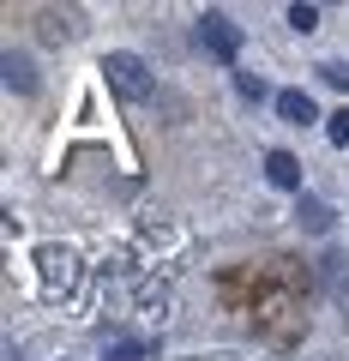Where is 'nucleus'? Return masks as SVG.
<instances>
[{"label":"nucleus","mask_w":349,"mask_h":361,"mask_svg":"<svg viewBox=\"0 0 349 361\" xmlns=\"http://www.w3.org/2000/svg\"><path fill=\"white\" fill-rule=\"evenodd\" d=\"M42 37H49V42H66V37H78L73 13H42Z\"/></svg>","instance_id":"obj_8"},{"label":"nucleus","mask_w":349,"mask_h":361,"mask_svg":"<svg viewBox=\"0 0 349 361\" xmlns=\"http://www.w3.org/2000/svg\"><path fill=\"white\" fill-rule=\"evenodd\" d=\"M265 180H271L277 193H295L301 199V157L295 151H271V157H265Z\"/></svg>","instance_id":"obj_4"},{"label":"nucleus","mask_w":349,"mask_h":361,"mask_svg":"<svg viewBox=\"0 0 349 361\" xmlns=\"http://www.w3.org/2000/svg\"><path fill=\"white\" fill-rule=\"evenodd\" d=\"M37 265L49 283H66L73 277V247H37Z\"/></svg>","instance_id":"obj_7"},{"label":"nucleus","mask_w":349,"mask_h":361,"mask_svg":"<svg viewBox=\"0 0 349 361\" xmlns=\"http://www.w3.org/2000/svg\"><path fill=\"white\" fill-rule=\"evenodd\" d=\"M325 139H331L337 151H349V109H337V115H325Z\"/></svg>","instance_id":"obj_12"},{"label":"nucleus","mask_w":349,"mask_h":361,"mask_svg":"<svg viewBox=\"0 0 349 361\" xmlns=\"http://www.w3.org/2000/svg\"><path fill=\"white\" fill-rule=\"evenodd\" d=\"M313 73H319V85H331V90H349V61H337V54H331V61H319Z\"/></svg>","instance_id":"obj_10"},{"label":"nucleus","mask_w":349,"mask_h":361,"mask_svg":"<svg viewBox=\"0 0 349 361\" xmlns=\"http://www.w3.org/2000/svg\"><path fill=\"white\" fill-rule=\"evenodd\" d=\"M0 78H6V90H13V97H37V61H30L25 49H6Z\"/></svg>","instance_id":"obj_3"},{"label":"nucleus","mask_w":349,"mask_h":361,"mask_svg":"<svg viewBox=\"0 0 349 361\" xmlns=\"http://www.w3.org/2000/svg\"><path fill=\"white\" fill-rule=\"evenodd\" d=\"M235 90H241L247 103H265V97H277V90H265V78H253V73H235Z\"/></svg>","instance_id":"obj_13"},{"label":"nucleus","mask_w":349,"mask_h":361,"mask_svg":"<svg viewBox=\"0 0 349 361\" xmlns=\"http://www.w3.org/2000/svg\"><path fill=\"white\" fill-rule=\"evenodd\" d=\"M289 30H295V37L319 30V6H307V0H301V6H289Z\"/></svg>","instance_id":"obj_11"},{"label":"nucleus","mask_w":349,"mask_h":361,"mask_svg":"<svg viewBox=\"0 0 349 361\" xmlns=\"http://www.w3.org/2000/svg\"><path fill=\"white\" fill-rule=\"evenodd\" d=\"M193 42L211 54V61H223V66L241 61V30H235V25H229V13H217V6H211V13H199Z\"/></svg>","instance_id":"obj_2"},{"label":"nucleus","mask_w":349,"mask_h":361,"mask_svg":"<svg viewBox=\"0 0 349 361\" xmlns=\"http://www.w3.org/2000/svg\"><path fill=\"white\" fill-rule=\"evenodd\" d=\"M103 361H151V343H133V337H121V343L103 349Z\"/></svg>","instance_id":"obj_9"},{"label":"nucleus","mask_w":349,"mask_h":361,"mask_svg":"<svg viewBox=\"0 0 349 361\" xmlns=\"http://www.w3.org/2000/svg\"><path fill=\"white\" fill-rule=\"evenodd\" d=\"M103 85L115 90L121 103H145V97L157 90V73H151V61H145V54L109 49V54H103Z\"/></svg>","instance_id":"obj_1"},{"label":"nucleus","mask_w":349,"mask_h":361,"mask_svg":"<svg viewBox=\"0 0 349 361\" xmlns=\"http://www.w3.org/2000/svg\"><path fill=\"white\" fill-rule=\"evenodd\" d=\"M295 223H301V229H307V235H331V223H337V211L325 205V199H313V193H301V199H295Z\"/></svg>","instance_id":"obj_6"},{"label":"nucleus","mask_w":349,"mask_h":361,"mask_svg":"<svg viewBox=\"0 0 349 361\" xmlns=\"http://www.w3.org/2000/svg\"><path fill=\"white\" fill-rule=\"evenodd\" d=\"M271 109L289 121V127H313V121H319L313 97H307V90H295V85H289V90H277V97H271Z\"/></svg>","instance_id":"obj_5"}]
</instances>
